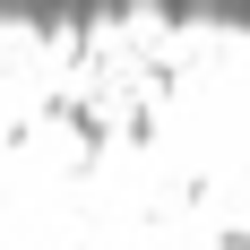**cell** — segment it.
<instances>
[{
    "label": "cell",
    "mask_w": 250,
    "mask_h": 250,
    "mask_svg": "<svg viewBox=\"0 0 250 250\" xmlns=\"http://www.w3.org/2000/svg\"><path fill=\"white\" fill-rule=\"evenodd\" d=\"M233 250H250V233H242V242H233Z\"/></svg>",
    "instance_id": "1"
}]
</instances>
